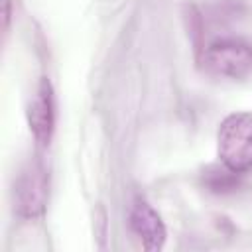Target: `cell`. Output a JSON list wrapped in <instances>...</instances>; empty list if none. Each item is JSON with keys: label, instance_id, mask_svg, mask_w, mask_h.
<instances>
[{"label": "cell", "instance_id": "277c9868", "mask_svg": "<svg viewBox=\"0 0 252 252\" xmlns=\"http://www.w3.org/2000/svg\"><path fill=\"white\" fill-rule=\"evenodd\" d=\"M28 124L30 130L39 146H47L53 134V124H55V102H53V89L51 83L43 77L35 93L30 100L28 106Z\"/></svg>", "mask_w": 252, "mask_h": 252}, {"label": "cell", "instance_id": "52a82bcc", "mask_svg": "<svg viewBox=\"0 0 252 252\" xmlns=\"http://www.w3.org/2000/svg\"><path fill=\"white\" fill-rule=\"evenodd\" d=\"M4 30H8V24H10V0H4Z\"/></svg>", "mask_w": 252, "mask_h": 252}, {"label": "cell", "instance_id": "3957f363", "mask_svg": "<svg viewBox=\"0 0 252 252\" xmlns=\"http://www.w3.org/2000/svg\"><path fill=\"white\" fill-rule=\"evenodd\" d=\"M47 171L41 161H30L18 175L14 185L16 211L24 219H35L47 205Z\"/></svg>", "mask_w": 252, "mask_h": 252}, {"label": "cell", "instance_id": "8992f818", "mask_svg": "<svg viewBox=\"0 0 252 252\" xmlns=\"http://www.w3.org/2000/svg\"><path fill=\"white\" fill-rule=\"evenodd\" d=\"M240 175L242 173L232 171L224 163L211 165L203 171V183L213 193H230L240 185Z\"/></svg>", "mask_w": 252, "mask_h": 252}, {"label": "cell", "instance_id": "5b68a950", "mask_svg": "<svg viewBox=\"0 0 252 252\" xmlns=\"http://www.w3.org/2000/svg\"><path fill=\"white\" fill-rule=\"evenodd\" d=\"M128 222L146 250H159L165 242V224L161 217L144 199H136L130 207Z\"/></svg>", "mask_w": 252, "mask_h": 252}, {"label": "cell", "instance_id": "6da1fadb", "mask_svg": "<svg viewBox=\"0 0 252 252\" xmlns=\"http://www.w3.org/2000/svg\"><path fill=\"white\" fill-rule=\"evenodd\" d=\"M217 156L236 173L252 169V112H232L219 124Z\"/></svg>", "mask_w": 252, "mask_h": 252}, {"label": "cell", "instance_id": "7a4b0ae2", "mask_svg": "<svg viewBox=\"0 0 252 252\" xmlns=\"http://www.w3.org/2000/svg\"><path fill=\"white\" fill-rule=\"evenodd\" d=\"M203 67L217 77L246 79L252 75V43L238 37L215 39L203 51Z\"/></svg>", "mask_w": 252, "mask_h": 252}]
</instances>
